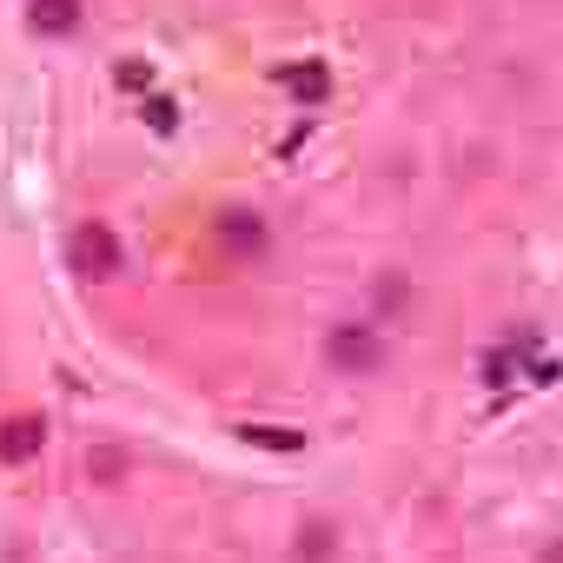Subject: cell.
Returning a JSON list of instances; mask_svg holds the SVG:
<instances>
[{
	"label": "cell",
	"mask_w": 563,
	"mask_h": 563,
	"mask_svg": "<svg viewBox=\"0 0 563 563\" xmlns=\"http://www.w3.org/2000/svg\"><path fill=\"white\" fill-rule=\"evenodd\" d=\"M120 232L113 225H100V219H80L74 232H67V265H74V278H113L120 272Z\"/></svg>",
	"instance_id": "obj_1"
},
{
	"label": "cell",
	"mask_w": 563,
	"mask_h": 563,
	"mask_svg": "<svg viewBox=\"0 0 563 563\" xmlns=\"http://www.w3.org/2000/svg\"><path fill=\"white\" fill-rule=\"evenodd\" d=\"M212 239L232 252V258H258L265 245H272V225L258 219V212H245V206H232V212H219L212 219Z\"/></svg>",
	"instance_id": "obj_2"
},
{
	"label": "cell",
	"mask_w": 563,
	"mask_h": 563,
	"mask_svg": "<svg viewBox=\"0 0 563 563\" xmlns=\"http://www.w3.org/2000/svg\"><path fill=\"white\" fill-rule=\"evenodd\" d=\"M325 352H332L339 372H372V365L385 358V339H378L372 325H339V332L325 339Z\"/></svg>",
	"instance_id": "obj_3"
},
{
	"label": "cell",
	"mask_w": 563,
	"mask_h": 563,
	"mask_svg": "<svg viewBox=\"0 0 563 563\" xmlns=\"http://www.w3.org/2000/svg\"><path fill=\"white\" fill-rule=\"evenodd\" d=\"M41 438H47L41 418H8V424H0V464H27L41 451Z\"/></svg>",
	"instance_id": "obj_4"
},
{
	"label": "cell",
	"mask_w": 563,
	"mask_h": 563,
	"mask_svg": "<svg viewBox=\"0 0 563 563\" xmlns=\"http://www.w3.org/2000/svg\"><path fill=\"white\" fill-rule=\"evenodd\" d=\"M278 87H286L292 100H325V87H332V74H325L319 60H292V67H278Z\"/></svg>",
	"instance_id": "obj_5"
},
{
	"label": "cell",
	"mask_w": 563,
	"mask_h": 563,
	"mask_svg": "<svg viewBox=\"0 0 563 563\" xmlns=\"http://www.w3.org/2000/svg\"><path fill=\"white\" fill-rule=\"evenodd\" d=\"M34 27L41 34H74V21H80V0H34Z\"/></svg>",
	"instance_id": "obj_6"
},
{
	"label": "cell",
	"mask_w": 563,
	"mask_h": 563,
	"mask_svg": "<svg viewBox=\"0 0 563 563\" xmlns=\"http://www.w3.org/2000/svg\"><path fill=\"white\" fill-rule=\"evenodd\" d=\"M239 438L245 444H265V451H299L306 444V431H286V424H245Z\"/></svg>",
	"instance_id": "obj_7"
},
{
	"label": "cell",
	"mask_w": 563,
	"mask_h": 563,
	"mask_svg": "<svg viewBox=\"0 0 563 563\" xmlns=\"http://www.w3.org/2000/svg\"><path fill=\"white\" fill-rule=\"evenodd\" d=\"M146 126H153V133H173V126H179V107H173V100H146Z\"/></svg>",
	"instance_id": "obj_8"
},
{
	"label": "cell",
	"mask_w": 563,
	"mask_h": 563,
	"mask_svg": "<svg viewBox=\"0 0 563 563\" xmlns=\"http://www.w3.org/2000/svg\"><path fill=\"white\" fill-rule=\"evenodd\" d=\"M299 543H306V550H299L306 563H325V556H332V530H306Z\"/></svg>",
	"instance_id": "obj_9"
},
{
	"label": "cell",
	"mask_w": 563,
	"mask_h": 563,
	"mask_svg": "<svg viewBox=\"0 0 563 563\" xmlns=\"http://www.w3.org/2000/svg\"><path fill=\"white\" fill-rule=\"evenodd\" d=\"M120 87H146V60H120Z\"/></svg>",
	"instance_id": "obj_10"
},
{
	"label": "cell",
	"mask_w": 563,
	"mask_h": 563,
	"mask_svg": "<svg viewBox=\"0 0 563 563\" xmlns=\"http://www.w3.org/2000/svg\"><path fill=\"white\" fill-rule=\"evenodd\" d=\"M93 471L100 477H120V451H93Z\"/></svg>",
	"instance_id": "obj_11"
},
{
	"label": "cell",
	"mask_w": 563,
	"mask_h": 563,
	"mask_svg": "<svg viewBox=\"0 0 563 563\" xmlns=\"http://www.w3.org/2000/svg\"><path fill=\"white\" fill-rule=\"evenodd\" d=\"M543 563H563V537H550V543H543Z\"/></svg>",
	"instance_id": "obj_12"
}]
</instances>
